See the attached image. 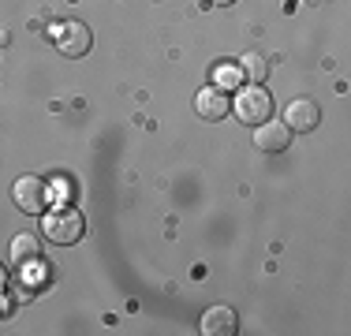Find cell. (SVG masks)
<instances>
[{
	"label": "cell",
	"mask_w": 351,
	"mask_h": 336,
	"mask_svg": "<svg viewBox=\"0 0 351 336\" xmlns=\"http://www.w3.org/2000/svg\"><path fill=\"white\" fill-rule=\"evenodd\" d=\"M41 228L53 243H60V247H71V243L82 239V232H86V221H82V213L75 206H53L45 213V221H41Z\"/></svg>",
	"instance_id": "6da1fadb"
},
{
	"label": "cell",
	"mask_w": 351,
	"mask_h": 336,
	"mask_svg": "<svg viewBox=\"0 0 351 336\" xmlns=\"http://www.w3.org/2000/svg\"><path fill=\"white\" fill-rule=\"evenodd\" d=\"M49 38H53V45L60 49L68 60H79V56L90 53V45H94V34L82 27L79 19H68V23H56L53 30H49Z\"/></svg>",
	"instance_id": "7a4b0ae2"
},
{
	"label": "cell",
	"mask_w": 351,
	"mask_h": 336,
	"mask_svg": "<svg viewBox=\"0 0 351 336\" xmlns=\"http://www.w3.org/2000/svg\"><path fill=\"white\" fill-rule=\"evenodd\" d=\"M236 116H239V123H265L273 116V94L269 90H262V86H250V90H239V97H236Z\"/></svg>",
	"instance_id": "3957f363"
},
{
	"label": "cell",
	"mask_w": 351,
	"mask_h": 336,
	"mask_svg": "<svg viewBox=\"0 0 351 336\" xmlns=\"http://www.w3.org/2000/svg\"><path fill=\"white\" fill-rule=\"evenodd\" d=\"M12 198L23 213H41V209H49V183L38 176H19L12 187Z\"/></svg>",
	"instance_id": "277c9868"
},
{
	"label": "cell",
	"mask_w": 351,
	"mask_h": 336,
	"mask_svg": "<svg viewBox=\"0 0 351 336\" xmlns=\"http://www.w3.org/2000/svg\"><path fill=\"white\" fill-rule=\"evenodd\" d=\"M195 108H198L202 120H224V116L232 112V97H228V90H221L217 82H210L206 90L195 94Z\"/></svg>",
	"instance_id": "5b68a950"
},
{
	"label": "cell",
	"mask_w": 351,
	"mask_h": 336,
	"mask_svg": "<svg viewBox=\"0 0 351 336\" xmlns=\"http://www.w3.org/2000/svg\"><path fill=\"white\" fill-rule=\"evenodd\" d=\"M254 146L258 149H265V154H280V149H288L291 146V128L284 120H265V123H258L254 128Z\"/></svg>",
	"instance_id": "8992f818"
},
{
	"label": "cell",
	"mask_w": 351,
	"mask_h": 336,
	"mask_svg": "<svg viewBox=\"0 0 351 336\" xmlns=\"http://www.w3.org/2000/svg\"><path fill=\"white\" fill-rule=\"evenodd\" d=\"M317 120H322V108H317L314 97H295L288 105V112H284V123L291 131H314Z\"/></svg>",
	"instance_id": "52a82bcc"
},
{
	"label": "cell",
	"mask_w": 351,
	"mask_h": 336,
	"mask_svg": "<svg viewBox=\"0 0 351 336\" xmlns=\"http://www.w3.org/2000/svg\"><path fill=\"white\" fill-rule=\"evenodd\" d=\"M198 329H202L206 336H232L239 329V317L232 307H210L202 314V322H198Z\"/></svg>",
	"instance_id": "ba28073f"
},
{
	"label": "cell",
	"mask_w": 351,
	"mask_h": 336,
	"mask_svg": "<svg viewBox=\"0 0 351 336\" xmlns=\"http://www.w3.org/2000/svg\"><path fill=\"white\" fill-rule=\"evenodd\" d=\"M12 258H15V262H30V258H41V243H38L30 232L15 235V239H12Z\"/></svg>",
	"instance_id": "9c48e42d"
},
{
	"label": "cell",
	"mask_w": 351,
	"mask_h": 336,
	"mask_svg": "<svg viewBox=\"0 0 351 336\" xmlns=\"http://www.w3.org/2000/svg\"><path fill=\"white\" fill-rule=\"evenodd\" d=\"M239 71H243L250 82H262L265 75H269V64H265L258 53H247V56H239Z\"/></svg>",
	"instance_id": "30bf717a"
},
{
	"label": "cell",
	"mask_w": 351,
	"mask_h": 336,
	"mask_svg": "<svg viewBox=\"0 0 351 336\" xmlns=\"http://www.w3.org/2000/svg\"><path fill=\"white\" fill-rule=\"evenodd\" d=\"M239 75H243V71H239V64H236V67H228V64H224V67H217L213 82H217L221 90H228V86H239Z\"/></svg>",
	"instance_id": "8fae6325"
},
{
	"label": "cell",
	"mask_w": 351,
	"mask_h": 336,
	"mask_svg": "<svg viewBox=\"0 0 351 336\" xmlns=\"http://www.w3.org/2000/svg\"><path fill=\"white\" fill-rule=\"evenodd\" d=\"M4 284H8V273H4V265H0V291H4Z\"/></svg>",
	"instance_id": "7c38bea8"
},
{
	"label": "cell",
	"mask_w": 351,
	"mask_h": 336,
	"mask_svg": "<svg viewBox=\"0 0 351 336\" xmlns=\"http://www.w3.org/2000/svg\"><path fill=\"white\" fill-rule=\"evenodd\" d=\"M210 4H232V0H210Z\"/></svg>",
	"instance_id": "4fadbf2b"
}]
</instances>
